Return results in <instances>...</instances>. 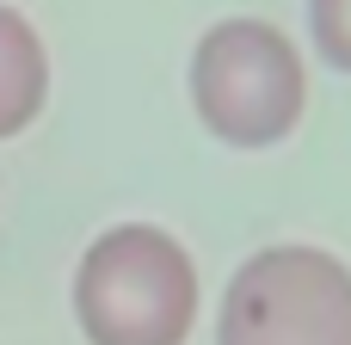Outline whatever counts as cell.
Returning a JSON list of instances; mask_svg holds the SVG:
<instances>
[{
	"mask_svg": "<svg viewBox=\"0 0 351 345\" xmlns=\"http://www.w3.org/2000/svg\"><path fill=\"white\" fill-rule=\"evenodd\" d=\"M74 321L86 345H185L197 272L167 228H105L74 265Z\"/></svg>",
	"mask_w": 351,
	"mask_h": 345,
	"instance_id": "obj_1",
	"label": "cell"
},
{
	"mask_svg": "<svg viewBox=\"0 0 351 345\" xmlns=\"http://www.w3.org/2000/svg\"><path fill=\"white\" fill-rule=\"evenodd\" d=\"M191 105L228 148H271L302 123L308 74L296 43L259 19H222L191 49Z\"/></svg>",
	"mask_w": 351,
	"mask_h": 345,
	"instance_id": "obj_2",
	"label": "cell"
},
{
	"mask_svg": "<svg viewBox=\"0 0 351 345\" xmlns=\"http://www.w3.org/2000/svg\"><path fill=\"white\" fill-rule=\"evenodd\" d=\"M216 345H351V272L321 247L253 253L222 290Z\"/></svg>",
	"mask_w": 351,
	"mask_h": 345,
	"instance_id": "obj_3",
	"label": "cell"
},
{
	"mask_svg": "<svg viewBox=\"0 0 351 345\" xmlns=\"http://www.w3.org/2000/svg\"><path fill=\"white\" fill-rule=\"evenodd\" d=\"M43 93H49L43 43H37V31L12 6H0V142L19 136L43 111Z\"/></svg>",
	"mask_w": 351,
	"mask_h": 345,
	"instance_id": "obj_4",
	"label": "cell"
},
{
	"mask_svg": "<svg viewBox=\"0 0 351 345\" xmlns=\"http://www.w3.org/2000/svg\"><path fill=\"white\" fill-rule=\"evenodd\" d=\"M308 31H315V49L351 74V0H308Z\"/></svg>",
	"mask_w": 351,
	"mask_h": 345,
	"instance_id": "obj_5",
	"label": "cell"
}]
</instances>
